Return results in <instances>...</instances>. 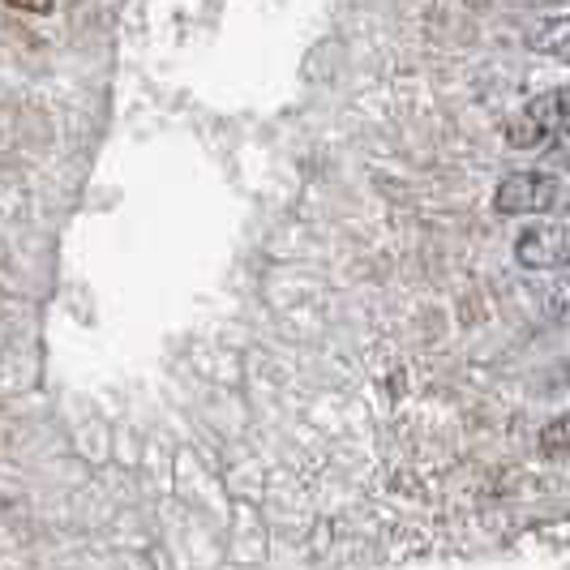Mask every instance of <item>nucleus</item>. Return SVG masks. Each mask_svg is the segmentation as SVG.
Masks as SVG:
<instances>
[{
  "mask_svg": "<svg viewBox=\"0 0 570 570\" xmlns=\"http://www.w3.org/2000/svg\"><path fill=\"white\" fill-rule=\"evenodd\" d=\"M0 4H9L18 13H52L57 9V0H0Z\"/></svg>",
  "mask_w": 570,
  "mask_h": 570,
  "instance_id": "39448f33",
  "label": "nucleus"
},
{
  "mask_svg": "<svg viewBox=\"0 0 570 570\" xmlns=\"http://www.w3.org/2000/svg\"><path fill=\"white\" fill-rule=\"evenodd\" d=\"M558 202H562V176H553V171H511L493 189V210L507 219L514 215L537 219V215H549Z\"/></svg>",
  "mask_w": 570,
  "mask_h": 570,
  "instance_id": "f03ea898",
  "label": "nucleus"
},
{
  "mask_svg": "<svg viewBox=\"0 0 570 570\" xmlns=\"http://www.w3.org/2000/svg\"><path fill=\"white\" fill-rule=\"evenodd\" d=\"M514 257H519V266H528V271H562L570 257L567 224L541 219V224L523 228L519 240H514Z\"/></svg>",
  "mask_w": 570,
  "mask_h": 570,
  "instance_id": "7ed1b4c3",
  "label": "nucleus"
},
{
  "mask_svg": "<svg viewBox=\"0 0 570 570\" xmlns=\"http://www.w3.org/2000/svg\"><path fill=\"white\" fill-rule=\"evenodd\" d=\"M562 129H567V90L553 86V90L537 95L532 104H523V108L507 120V142H511L514 150H541V146L553 142Z\"/></svg>",
  "mask_w": 570,
  "mask_h": 570,
  "instance_id": "f257e3e1",
  "label": "nucleus"
},
{
  "mask_svg": "<svg viewBox=\"0 0 570 570\" xmlns=\"http://www.w3.org/2000/svg\"><path fill=\"white\" fill-rule=\"evenodd\" d=\"M570 421L567 416H553L549 421V429L541 433V455L549 459V463H567V455H570Z\"/></svg>",
  "mask_w": 570,
  "mask_h": 570,
  "instance_id": "20e7f679",
  "label": "nucleus"
}]
</instances>
